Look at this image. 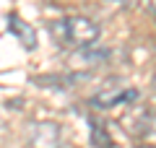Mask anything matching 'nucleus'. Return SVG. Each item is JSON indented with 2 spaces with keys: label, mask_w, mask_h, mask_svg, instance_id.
I'll return each mask as SVG.
<instances>
[{
  "label": "nucleus",
  "mask_w": 156,
  "mask_h": 148,
  "mask_svg": "<svg viewBox=\"0 0 156 148\" xmlns=\"http://www.w3.org/2000/svg\"><path fill=\"white\" fill-rule=\"evenodd\" d=\"M130 132L140 143L156 146V115L154 112H140L135 120H130Z\"/></svg>",
  "instance_id": "20e7f679"
},
{
  "label": "nucleus",
  "mask_w": 156,
  "mask_h": 148,
  "mask_svg": "<svg viewBox=\"0 0 156 148\" xmlns=\"http://www.w3.org/2000/svg\"><path fill=\"white\" fill-rule=\"evenodd\" d=\"M138 148H156V146H148V143H140Z\"/></svg>",
  "instance_id": "1a4fd4ad"
},
{
  "label": "nucleus",
  "mask_w": 156,
  "mask_h": 148,
  "mask_svg": "<svg viewBox=\"0 0 156 148\" xmlns=\"http://www.w3.org/2000/svg\"><path fill=\"white\" fill-rule=\"evenodd\" d=\"M8 29H11V34L29 49V52L37 47V31L31 29V23H26L23 18H18L16 13H11V16H8Z\"/></svg>",
  "instance_id": "423d86ee"
},
{
  "label": "nucleus",
  "mask_w": 156,
  "mask_h": 148,
  "mask_svg": "<svg viewBox=\"0 0 156 148\" xmlns=\"http://www.w3.org/2000/svg\"><path fill=\"white\" fill-rule=\"evenodd\" d=\"M138 99V88L128 86L125 81H107L104 86L99 88V93L91 96L89 104L94 109H112V107H120V104H130Z\"/></svg>",
  "instance_id": "f03ea898"
},
{
  "label": "nucleus",
  "mask_w": 156,
  "mask_h": 148,
  "mask_svg": "<svg viewBox=\"0 0 156 148\" xmlns=\"http://www.w3.org/2000/svg\"><path fill=\"white\" fill-rule=\"evenodd\" d=\"M143 5H146V11L156 13V0H143Z\"/></svg>",
  "instance_id": "6e6552de"
},
{
  "label": "nucleus",
  "mask_w": 156,
  "mask_h": 148,
  "mask_svg": "<svg viewBox=\"0 0 156 148\" xmlns=\"http://www.w3.org/2000/svg\"><path fill=\"white\" fill-rule=\"evenodd\" d=\"M91 143L96 148H115V140H112L109 130L104 125H99V122H91Z\"/></svg>",
  "instance_id": "0eeeda50"
},
{
  "label": "nucleus",
  "mask_w": 156,
  "mask_h": 148,
  "mask_svg": "<svg viewBox=\"0 0 156 148\" xmlns=\"http://www.w3.org/2000/svg\"><path fill=\"white\" fill-rule=\"evenodd\" d=\"M104 60H107V49H101V47H83V49H76V55H73V60H70V65L73 68H78V70H94V68H99V65H104Z\"/></svg>",
  "instance_id": "39448f33"
},
{
  "label": "nucleus",
  "mask_w": 156,
  "mask_h": 148,
  "mask_svg": "<svg viewBox=\"0 0 156 148\" xmlns=\"http://www.w3.org/2000/svg\"><path fill=\"white\" fill-rule=\"evenodd\" d=\"M29 146L31 148H62V130L52 120H37L29 125Z\"/></svg>",
  "instance_id": "7ed1b4c3"
},
{
  "label": "nucleus",
  "mask_w": 156,
  "mask_h": 148,
  "mask_svg": "<svg viewBox=\"0 0 156 148\" xmlns=\"http://www.w3.org/2000/svg\"><path fill=\"white\" fill-rule=\"evenodd\" d=\"M154 86H156V76H154Z\"/></svg>",
  "instance_id": "9d476101"
},
{
  "label": "nucleus",
  "mask_w": 156,
  "mask_h": 148,
  "mask_svg": "<svg viewBox=\"0 0 156 148\" xmlns=\"http://www.w3.org/2000/svg\"><path fill=\"white\" fill-rule=\"evenodd\" d=\"M50 34L55 39L57 47H65V49H83L96 44L101 29L96 21L86 16H68L60 18V21H52L50 23Z\"/></svg>",
  "instance_id": "f257e3e1"
}]
</instances>
